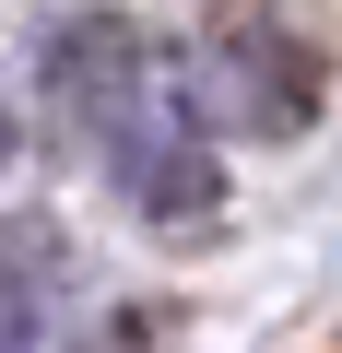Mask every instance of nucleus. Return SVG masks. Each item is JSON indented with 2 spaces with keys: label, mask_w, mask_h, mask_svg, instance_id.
<instances>
[{
  "label": "nucleus",
  "mask_w": 342,
  "mask_h": 353,
  "mask_svg": "<svg viewBox=\"0 0 342 353\" xmlns=\"http://www.w3.org/2000/svg\"><path fill=\"white\" fill-rule=\"evenodd\" d=\"M36 83H48V106H71L106 153L165 106L153 94V48L118 24V12H71V24H48V48H36Z\"/></svg>",
  "instance_id": "obj_1"
},
{
  "label": "nucleus",
  "mask_w": 342,
  "mask_h": 353,
  "mask_svg": "<svg viewBox=\"0 0 342 353\" xmlns=\"http://www.w3.org/2000/svg\"><path fill=\"white\" fill-rule=\"evenodd\" d=\"M201 83H213V106H225V118H248V130H295V118L319 106L307 48L260 12V0H225V12L201 24Z\"/></svg>",
  "instance_id": "obj_2"
},
{
  "label": "nucleus",
  "mask_w": 342,
  "mask_h": 353,
  "mask_svg": "<svg viewBox=\"0 0 342 353\" xmlns=\"http://www.w3.org/2000/svg\"><path fill=\"white\" fill-rule=\"evenodd\" d=\"M118 189L142 201V224H165V236H189V224H213V201H225V176H213V141H201V118H178V106H153L118 153Z\"/></svg>",
  "instance_id": "obj_3"
},
{
  "label": "nucleus",
  "mask_w": 342,
  "mask_h": 353,
  "mask_svg": "<svg viewBox=\"0 0 342 353\" xmlns=\"http://www.w3.org/2000/svg\"><path fill=\"white\" fill-rule=\"evenodd\" d=\"M59 306V224L48 212H0V353H36Z\"/></svg>",
  "instance_id": "obj_4"
},
{
  "label": "nucleus",
  "mask_w": 342,
  "mask_h": 353,
  "mask_svg": "<svg viewBox=\"0 0 342 353\" xmlns=\"http://www.w3.org/2000/svg\"><path fill=\"white\" fill-rule=\"evenodd\" d=\"M0 153H12V118H0Z\"/></svg>",
  "instance_id": "obj_5"
}]
</instances>
